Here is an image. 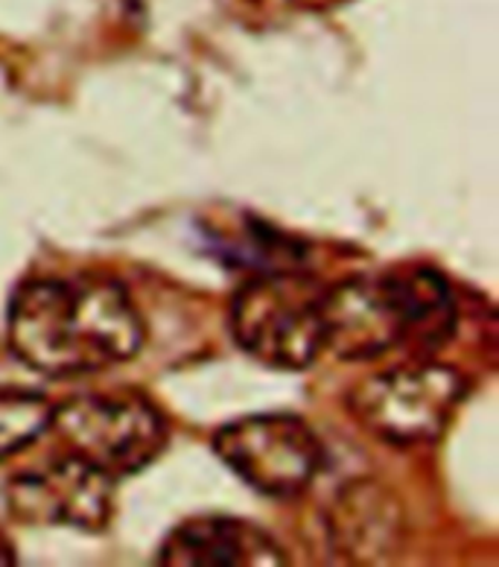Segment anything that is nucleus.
Wrapping results in <instances>:
<instances>
[{"label":"nucleus","mask_w":499,"mask_h":567,"mask_svg":"<svg viewBox=\"0 0 499 567\" xmlns=\"http://www.w3.org/2000/svg\"><path fill=\"white\" fill-rule=\"evenodd\" d=\"M7 340L35 372L73 378L132 360L144 346V319L114 278L48 276L12 292Z\"/></svg>","instance_id":"obj_1"},{"label":"nucleus","mask_w":499,"mask_h":567,"mask_svg":"<svg viewBox=\"0 0 499 567\" xmlns=\"http://www.w3.org/2000/svg\"><path fill=\"white\" fill-rule=\"evenodd\" d=\"M322 317L324 349L342 360H374L403 346H441L456 328V299L441 272L412 267L324 287Z\"/></svg>","instance_id":"obj_2"},{"label":"nucleus","mask_w":499,"mask_h":567,"mask_svg":"<svg viewBox=\"0 0 499 567\" xmlns=\"http://www.w3.org/2000/svg\"><path fill=\"white\" fill-rule=\"evenodd\" d=\"M324 287L295 267L267 269L249 278L231 301L237 346L260 363L301 372L324 351Z\"/></svg>","instance_id":"obj_3"},{"label":"nucleus","mask_w":499,"mask_h":567,"mask_svg":"<svg viewBox=\"0 0 499 567\" xmlns=\"http://www.w3.org/2000/svg\"><path fill=\"white\" fill-rule=\"evenodd\" d=\"M465 392V378L450 365H395L356 383L347 392V413L386 445H433L453 424Z\"/></svg>","instance_id":"obj_4"},{"label":"nucleus","mask_w":499,"mask_h":567,"mask_svg":"<svg viewBox=\"0 0 499 567\" xmlns=\"http://www.w3.org/2000/svg\"><path fill=\"white\" fill-rule=\"evenodd\" d=\"M71 454L103 468L114 480L137 474L162 456L167 419L141 392H89L56 406L53 424Z\"/></svg>","instance_id":"obj_5"},{"label":"nucleus","mask_w":499,"mask_h":567,"mask_svg":"<svg viewBox=\"0 0 499 567\" xmlns=\"http://www.w3.org/2000/svg\"><path fill=\"white\" fill-rule=\"evenodd\" d=\"M214 451L242 483L267 497L301 495L328 462L315 430L290 413L233 419L214 433Z\"/></svg>","instance_id":"obj_6"},{"label":"nucleus","mask_w":499,"mask_h":567,"mask_svg":"<svg viewBox=\"0 0 499 567\" xmlns=\"http://www.w3.org/2000/svg\"><path fill=\"white\" fill-rule=\"evenodd\" d=\"M114 483L112 474L71 454L12 477L3 497L21 524L100 533L114 515Z\"/></svg>","instance_id":"obj_7"},{"label":"nucleus","mask_w":499,"mask_h":567,"mask_svg":"<svg viewBox=\"0 0 499 567\" xmlns=\"http://www.w3.org/2000/svg\"><path fill=\"white\" fill-rule=\"evenodd\" d=\"M287 556L267 529L231 515H201L178 524L158 547V567H267Z\"/></svg>","instance_id":"obj_8"},{"label":"nucleus","mask_w":499,"mask_h":567,"mask_svg":"<svg viewBox=\"0 0 499 567\" xmlns=\"http://www.w3.org/2000/svg\"><path fill=\"white\" fill-rule=\"evenodd\" d=\"M401 533V506L377 483H354L333 503L331 538L354 561H374L386 556Z\"/></svg>","instance_id":"obj_9"},{"label":"nucleus","mask_w":499,"mask_h":567,"mask_svg":"<svg viewBox=\"0 0 499 567\" xmlns=\"http://www.w3.org/2000/svg\"><path fill=\"white\" fill-rule=\"evenodd\" d=\"M50 398L21 386H0V460L35 445L53 424Z\"/></svg>","instance_id":"obj_10"},{"label":"nucleus","mask_w":499,"mask_h":567,"mask_svg":"<svg viewBox=\"0 0 499 567\" xmlns=\"http://www.w3.org/2000/svg\"><path fill=\"white\" fill-rule=\"evenodd\" d=\"M0 565H15V550L7 542V535L0 533Z\"/></svg>","instance_id":"obj_11"}]
</instances>
